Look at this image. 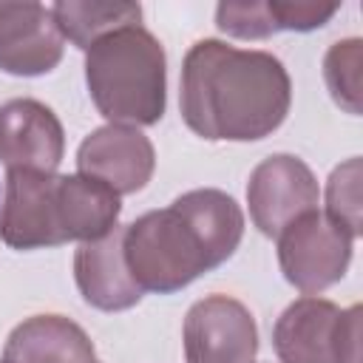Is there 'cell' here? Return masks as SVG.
<instances>
[{"label":"cell","instance_id":"cell-10","mask_svg":"<svg viewBox=\"0 0 363 363\" xmlns=\"http://www.w3.org/2000/svg\"><path fill=\"white\" fill-rule=\"evenodd\" d=\"M62 60V34L51 9L40 3L0 0V68L14 77H37Z\"/></svg>","mask_w":363,"mask_h":363},{"label":"cell","instance_id":"cell-16","mask_svg":"<svg viewBox=\"0 0 363 363\" xmlns=\"http://www.w3.org/2000/svg\"><path fill=\"white\" fill-rule=\"evenodd\" d=\"M326 218L343 227L352 238L360 235V159L337 164L326 184Z\"/></svg>","mask_w":363,"mask_h":363},{"label":"cell","instance_id":"cell-13","mask_svg":"<svg viewBox=\"0 0 363 363\" xmlns=\"http://www.w3.org/2000/svg\"><path fill=\"white\" fill-rule=\"evenodd\" d=\"M3 363H96V354L85 329L74 320L34 315L9 335Z\"/></svg>","mask_w":363,"mask_h":363},{"label":"cell","instance_id":"cell-6","mask_svg":"<svg viewBox=\"0 0 363 363\" xmlns=\"http://www.w3.org/2000/svg\"><path fill=\"white\" fill-rule=\"evenodd\" d=\"M258 329L250 309L230 295L196 301L184 318L187 363H252Z\"/></svg>","mask_w":363,"mask_h":363},{"label":"cell","instance_id":"cell-19","mask_svg":"<svg viewBox=\"0 0 363 363\" xmlns=\"http://www.w3.org/2000/svg\"><path fill=\"white\" fill-rule=\"evenodd\" d=\"M360 315L363 309L357 303L343 309V323L337 337V363H360Z\"/></svg>","mask_w":363,"mask_h":363},{"label":"cell","instance_id":"cell-17","mask_svg":"<svg viewBox=\"0 0 363 363\" xmlns=\"http://www.w3.org/2000/svg\"><path fill=\"white\" fill-rule=\"evenodd\" d=\"M216 26L238 40H264L281 31L269 3H221L216 9Z\"/></svg>","mask_w":363,"mask_h":363},{"label":"cell","instance_id":"cell-7","mask_svg":"<svg viewBox=\"0 0 363 363\" xmlns=\"http://www.w3.org/2000/svg\"><path fill=\"white\" fill-rule=\"evenodd\" d=\"M247 204L252 224L264 235L278 238L298 216L318 210V182L298 156L275 153L250 173Z\"/></svg>","mask_w":363,"mask_h":363},{"label":"cell","instance_id":"cell-5","mask_svg":"<svg viewBox=\"0 0 363 363\" xmlns=\"http://www.w3.org/2000/svg\"><path fill=\"white\" fill-rule=\"evenodd\" d=\"M352 235L329 221L323 213L309 210L278 233V264L284 278L303 295L323 292L337 284L352 261Z\"/></svg>","mask_w":363,"mask_h":363},{"label":"cell","instance_id":"cell-2","mask_svg":"<svg viewBox=\"0 0 363 363\" xmlns=\"http://www.w3.org/2000/svg\"><path fill=\"white\" fill-rule=\"evenodd\" d=\"M119 210V196L96 179L9 170L0 238L11 250L96 241L116 227Z\"/></svg>","mask_w":363,"mask_h":363},{"label":"cell","instance_id":"cell-18","mask_svg":"<svg viewBox=\"0 0 363 363\" xmlns=\"http://www.w3.org/2000/svg\"><path fill=\"white\" fill-rule=\"evenodd\" d=\"M269 9L275 14L281 31H312V28H320L337 11V3H281V0H269Z\"/></svg>","mask_w":363,"mask_h":363},{"label":"cell","instance_id":"cell-14","mask_svg":"<svg viewBox=\"0 0 363 363\" xmlns=\"http://www.w3.org/2000/svg\"><path fill=\"white\" fill-rule=\"evenodd\" d=\"M51 17L62 34L77 48L88 51L96 40L111 31L139 26L142 6L139 3H94V0H60L51 6Z\"/></svg>","mask_w":363,"mask_h":363},{"label":"cell","instance_id":"cell-12","mask_svg":"<svg viewBox=\"0 0 363 363\" xmlns=\"http://www.w3.org/2000/svg\"><path fill=\"white\" fill-rule=\"evenodd\" d=\"M122 227H113L96 241H82L74 255V278L82 298L102 312H122L142 301V289L128 272L122 250Z\"/></svg>","mask_w":363,"mask_h":363},{"label":"cell","instance_id":"cell-8","mask_svg":"<svg viewBox=\"0 0 363 363\" xmlns=\"http://www.w3.org/2000/svg\"><path fill=\"white\" fill-rule=\"evenodd\" d=\"M79 176L96 179L116 196L142 190L156 167L150 139L130 125H105L88 133L77 150Z\"/></svg>","mask_w":363,"mask_h":363},{"label":"cell","instance_id":"cell-11","mask_svg":"<svg viewBox=\"0 0 363 363\" xmlns=\"http://www.w3.org/2000/svg\"><path fill=\"white\" fill-rule=\"evenodd\" d=\"M343 309L326 298L303 295L284 309L272 329L281 363H337Z\"/></svg>","mask_w":363,"mask_h":363},{"label":"cell","instance_id":"cell-3","mask_svg":"<svg viewBox=\"0 0 363 363\" xmlns=\"http://www.w3.org/2000/svg\"><path fill=\"white\" fill-rule=\"evenodd\" d=\"M85 82L111 125H156L164 113V48L142 23L111 31L88 48Z\"/></svg>","mask_w":363,"mask_h":363},{"label":"cell","instance_id":"cell-9","mask_svg":"<svg viewBox=\"0 0 363 363\" xmlns=\"http://www.w3.org/2000/svg\"><path fill=\"white\" fill-rule=\"evenodd\" d=\"M65 133L57 113L37 99L0 105V162L9 170L54 173L62 162Z\"/></svg>","mask_w":363,"mask_h":363},{"label":"cell","instance_id":"cell-15","mask_svg":"<svg viewBox=\"0 0 363 363\" xmlns=\"http://www.w3.org/2000/svg\"><path fill=\"white\" fill-rule=\"evenodd\" d=\"M323 79L332 99L349 111H363V43L357 37L335 43L323 57Z\"/></svg>","mask_w":363,"mask_h":363},{"label":"cell","instance_id":"cell-1","mask_svg":"<svg viewBox=\"0 0 363 363\" xmlns=\"http://www.w3.org/2000/svg\"><path fill=\"white\" fill-rule=\"evenodd\" d=\"M292 82L267 51L199 40L182 65V116L207 142H255L289 113Z\"/></svg>","mask_w":363,"mask_h":363},{"label":"cell","instance_id":"cell-4","mask_svg":"<svg viewBox=\"0 0 363 363\" xmlns=\"http://www.w3.org/2000/svg\"><path fill=\"white\" fill-rule=\"evenodd\" d=\"M125 264L142 292H179L201 272L224 264L190 213L173 201L130 221L122 235Z\"/></svg>","mask_w":363,"mask_h":363}]
</instances>
